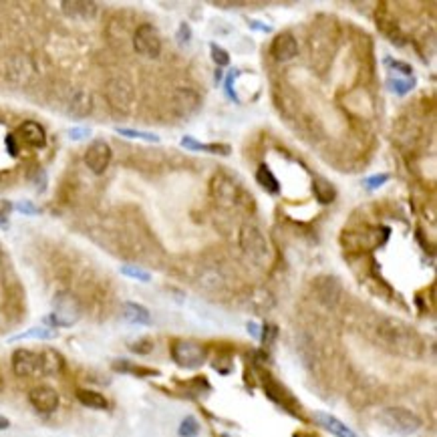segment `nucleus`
<instances>
[{
	"instance_id": "c85d7f7f",
	"label": "nucleus",
	"mask_w": 437,
	"mask_h": 437,
	"mask_svg": "<svg viewBox=\"0 0 437 437\" xmlns=\"http://www.w3.org/2000/svg\"><path fill=\"white\" fill-rule=\"evenodd\" d=\"M14 210V204L10 200H0V230L10 228V214Z\"/></svg>"
},
{
	"instance_id": "a19ab883",
	"label": "nucleus",
	"mask_w": 437,
	"mask_h": 437,
	"mask_svg": "<svg viewBox=\"0 0 437 437\" xmlns=\"http://www.w3.org/2000/svg\"><path fill=\"white\" fill-rule=\"evenodd\" d=\"M246 329H248V333L252 334L254 338H260V336H262V329L258 327L256 323H248V325H246Z\"/></svg>"
},
{
	"instance_id": "9b49d317",
	"label": "nucleus",
	"mask_w": 437,
	"mask_h": 437,
	"mask_svg": "<svg viewBox=\"0 0 437 437\" xmlns=\"http://www.w3.org/2000/svg\"><path fill=\"white\" fill-rule=\"evenodd\" d=\"M107 99L113 109H128L133 103V87L125 79H113L107 85Z\"/></svg>"
},
{
	"instance_id": "7c9ffc66",
	"label": "nucleus",
	"mask_w": 437,
	"mask_h": 437,
	"mask_svg": "<svg viewBox=\"0 0 437 437\" xmlns=\"http://www.w3.org/2000/svg\"><path fill=\"white\" fill-rule=\"evenodd\" d=\"M129 349L137 355H150L154 351V341L152 338H139V341L131 343Z\"/></svg>"
},
{
	"instance_id": "9d476101",
	"label": "nucleus",
	"mask_w": 437,
	"mask_h": 437,
	"mask_svg": "<svg viewBox=\"0 0 437 437\" xmlns=\"http://www.w3.org/2000/svg\"><path fill=\"white\" fill-rule=\"evenodd\" d=\"M28 401L34 407V411L43 413V415H51V413L57 411L61 399H59L57 389H52L49 385H39L34 387V389H30Z\"/></svg>"
},
{
	"instance_id": "f03ea898",
	"label": "nucleus",
	"mask_w": 437,
	"mask_h": 437,
	"mask_svg": "<svg viewBox=\"0 0 437 437\" xmlns=\"http://www.w3.org/2000/svg\"><path fill=\"white\" fill-rule=\"evenodd\" d=\"M379 423L389 429L391 434L397 436H411L415 431L421 429V417L417 413H413L411 409L405 407H385L383 411L379 413Z\"/></svg>"
},
{
	"instance_id": "4468645a",
	"label": "nucleus",
	"mask_w": 437,
	"mask_h": 437,
	"mask_svg": "<svg viewBox=\"0 0 437 437\" xmlns=\"http://www.w3.org/2000/svg\"><path fill=\"white\" fill-rule=\"evenodd\" d=\"M314 292L321 305L325 307H336L341 298V284L333 276H323L314 283Z\"/></svg>"
},
{
	"instance_id": "bb28decb",
	"label": "nucleus",
	"mask_w": 437,
	"mask_h": 437,
	"mask_svg": "<svg viewBox=\"0 0 437 437\" xmlns=\"http://www.w3.org/2000/svg\"><path fill=\"white\" fill-rule=\"evenodd\" d=\"M178 434H180V437H198V434H200V423H198V419L192 417V415H187V417L180 423Z\"/></svg>"
},
{
	"instance_id": "412c9836",
	"label": "nucleus",
	"mask_w": 437,
	"mask_h": 437,
	"mask_svg": "<svg viewBox=\"0 0 437 437\" xmlns=\"http://www.w3.org/2000/svg\"><path fill=\"white\" fill-rule=\"evenodd\" d=\"M312 194H314L316 202L323 204V206L331 204L334 198H336L334 185L329 180H325V178H314L312 180Z\"/></svg>"
},
{
	"instance_id": "a18cd8bd",
	"label": "nucleus",
	"mask_w": 437,
	"mask_h": 437,
	"mask_svg": "<svg viewBox=\"0 0 437 437\" xmlns=\"http://www.w3.org/2000/svg\"><path fill=\"white\" fill-rule=\"evenodd\" d=\"M2 387H4V377H2V373H0V391H2Z\"/></svg>"
},
{
	"instance_id": "423d86ee",
	"label": "nucleus",
	"mask_w": 437,
	"mask_h": 437,
	"mask_svg": "<svg viewBox=\"0 0 437 437\" xmlns=\"http://www.w3.org/2000/svg\"><path fill=\"white\" fill-rule=\"evenodd\" d=\"M133 49L145 59H157L161 54V34L154 25H139L133 32Z\"/></svg>"
},
{
	"instance_id": "79ce46f5",
	"label": "nucleus",
	"mask_w": 437,
	"mask_h": 437,
	"mask_svg": "<svg viewBox=\"0 0 437 437\" xmlns=\"http://www.w3.org/2000/svg\"><path fill=\"white\" fill-rule=\"evenodd\" d=\"M250 25H252V28L262 30V32H270V30H272V26L264 25V23H258V21H250Z\"/></svg>"
},
{
	"instance_id": "f8f14e48",
	"label": "nucleus",
	"mask_w": 437,
	"mask_h": 437,
	"mask_svg": "<svg viewBox=\"0 0 437 437\" xmlns=\"http://www.w3.org/2000/svg\"><path fill=\"white\" fill-rule=\"evenodd\" d=\"M202 107V97L194 89H178L174 95V111L178 117H192Z\"/></svg>"
},
{
	"instance_id": "6ab92c4d",
	"label": "nucleus",
	"mask_w": 437,
	"mask_h": 437,
	"mask_svg": "<svg viewBox=\"0 0 437 437\" xmlns=\"http://www.w3.org/2000/svg\"><path fill=\"white\" fill-rule=\"evenodd\" d=\"M93 109V99H91V93L87 91H77L71 99V105H69V115L75 117V119H81V117H87Z\"/></svg>"
},
{
	"instance_id": "cd10ccee",
	"label": "nucleus",
	"mask_w": 437,
	"mask_h": 437,
	"mask_svg": "<svg viewBox=\"0 0 437 437\" xmlns=\"http://www.w3.org/2000/svg\"><path fill=\"white\" fill-rule=\"evenodd\" d=\"M119 272L128 278H133V281H139V283H150L152 281V274L145 272L143 268H137V266H121Z\"/></svg>"
},
{
	"instance_id": "f257e3e1",
	"label": "nucleus",
	"mask_w": 437,
	"mask_h": 437,
	"mask_svg": "<svg viewBox=\"0 0 437 437\" xmlns=\"http://www.w3.org/2000/svg\"><path fill=\"white\" fill-rule=\"evenodd\" d=\"M377 336L391 353H397L403 357H417L423 349L419 334L397 318H383L377 325Z\"/></svg>"
},
{
	"instance_id": "f704fd0d",
	"label": "nucleus",
	"mask_w": 437,
	"mask_h": 437,
	"mask_svg": "<svg viewBox=\"0 0 437 437\" xmlns=\"http://www.w3.org/2000/svg\"><path fill=\"white\" fill-rule=\"evenodd\" d=\"M4 145H6V152H8L10 157H19V139H17L12 133H8V135H6Z\"/></svg>"
},
{
	"instance_id": "aec40b11",
	"label": "nucleus",
	"mask_w": 437,
	"mask_h": 437,
	"mask_svg": "<svg viewBox=\"0 0 437 437\" xmlns=\"http://www.w3.org/2000/svg\"><path fill=\"white\" fill-rule=\"evenodd\" d=\"M123 318L131 325H152V312L143 305H137V303H125L123 305Z\"/></svg>"
},
{
	"instance_id": "6e6552de",
	"label": "nucleus",
	"mask_w": 437,
	"mask_h": 437,
	"mask_svg": "<svg viewBox=\"0 0 437 437\" xmlns=\"http://www.w3.org/2000/svg\"><path fill=\"white\" fill-rule=\"evenodd\" d=\"M111 159H113V152H111V145H109L105 139H95V141H91V145H89L87 152H85V165H87L95 176L105 174V170L109 167Z\"/></svg>"
},
{
	"instance_id": "c756f323",
	"label": "nucleus",
	"mask_w": 437,
	"mask_h": 437,
	"mask_svg": "<svg viewBox=\"0 0 437 437\" xmlns=\"http://www.w3.org/2000/svg\"><path fill=\"white\" fill-rule=\"evenodd\" d=\"M210 54H212V61L218 65V67H226L230 65V52L224 51L222 47H218L216 43L210 45Z\"/></svg>"
},
{
	"instance_id": "7ed1b4c3",
	"label": "nucleus",
	"mask_w": 437,
	"mask_h": 437,
	"mask_svg": "<svg viewBox=\"0 0 437 437\" xmlns=\"http://www.w3.org/2000/svg\"><path fill=\"white\" fill-rule=\"evenodd\" d=\"M81 318V303L75 294L71 292H59L52 301V312L45 318L47 325L52 327H61V329H69L73 325H77Z\"/></svg>"
},
{
	"instance_id": "0eeeda50",
	"label": "nucleus",
	"mask_w": 437,
	"mask_h": 437,
	"mask_svg": "<svg viewBox=\"0 0 437 437\" xmlns=\"http://www.w3.org/2000/svg\"><path fill=\"white\" fill-rule=\"evenodd\" d=\"M212 196L220 206L238 207L242 206L244 190L228 176H216L212 181Z\"/></svg>"
},
{
	"instance_id": "58836bf2",
	"label": "nucleus",
	"mask_w": 437,
	"mask_h": 437,
	"mask_svg": "<svg viewBox=\"0 0 437 437\" xmlns=\"http://www.w3.org/2000/svg\"><path fill=\"white\" fill-rule=\"evenodd\" d=\"M91 135V129L89 128H71L69 129V137L73 141H81V139H87Z\"/></svg>"
},
{
	"instance_id": "ea45409f",
	"label": "nucleus",
	"mask_w": 437,
	"mask_h": 437,
	"mask_svg": "<svg viewBox=\"0 0 437 437\" xmlns=\"http://www.w3.org/2000/svg\"><path fill=\"white\" fill-rule=\"evenodd\" d=\"M236 75H238V71L234 69L230 75H228V79H226V93H228L230 99H234L236 103H240V99H238V95H236V91H234V79H236Z\"/></svg>"
},
{
	"instance_id": "b1692460",
	"label": "nucleus",
	"mask_w": 437,
	"mask_h": 437,
	"mask_svg": "<svg viewBox=\"0 0 437 437\" xmlns=\"http://www.w3.org/2000/svg\"><path fill=\"white\" fill-rule=\"evenodd\" d=\"M57 333H54V329H49V327H34V329H28L25 333L17 334V336H12L10 338V343H14V341H25V338H54Z\"/></svg>"
},
{
	"instance_id": "5701e85b",
	"label": "nucleus",
	"mask_w": 437,
	"mask_h": 437,
	"mask_svg": "<svg viewBox=\"0 0 437 437\" xmlns=\"http://www.w3.org/2000/svg\"><path fill=\"white\" fill-rule=\"evenodd\" d=\"M256 181L268 192V194H278V192H281V183H278L276 176L272 174V170H270L266 163H262V165L258 167Z\"/></svg>"
},
{
	"instance_id": "72a5a7b5",
	"label": "nucleus",
	"mask_w": 437,
	"mask_h": 437,
	"mask_svg": "<svg viewBox=\"0 0 437 437\" xmlns=\"http://www.w3.org/2000/svg\"><path fill=\"white\" fill-rule=\"evenodd\" d=\"M387 181H389V176H387V174H377V176L367 178V180H365V185H367L369 190H377V187L385 185Z\"/></svg>"
},
{
	"instance_id": "ddd939ff",
	"label": "nucleus",
	"mask_w": 437,
	"mask_h": 437,
	"mask_svg": "<svg viewBox=\"0 0 437 437\" xmlns=\"http://www.w3.org/2000/svg\"><path fill=\"white\" fill-rule=\"evenodd\" d=\"M270 54H272V59L278 61V63L292 61V59L298 54V43H296L294 34L288 32V30H286V32H281V34L274 39L272 47H270Z\"/></svg>"
},
{
	"instance_id": "39448f33",
	"label": "nucleus",
	"mask_w": 437,
	"mask_h": 437,
	"mask_svg": "<svg viewBox=\"0 0 437 437\" xmlns=\"http://www.w3.org/2000/svg\"><path fill=\"white\" fill-rule=\"evenodd\" d=\"M206 349L194 341L178 338L172 343V359L181 369H200L206 363Z\"/></svg>"
},
{
	"instance_id": "1a4fd4ad",
	"label": "nucleus",
	"mask_w": 437,
	"mask_h": 437,
	"mask_svg": "<svg viewBox=\"0 0 437 437\" xmlns=\"http://www.w3.org/2000/svg\"><path fill=\"white\" fill-rule=\"evenodd\" d=\"M12 371L17 377L28 379V377H39L41 375V363H39V353L30 349H17L12 353Z\"/></svg>"
},
{
	"instance_id": "4be33fe9",
	"label": "nucleus",
	"mask_w": 437,
	"mask_h": 437,
	"mask_svg": "<svg viewBox=\"0 0 437 437\" xmlns=\"http://www.w3.org/2000/svg\"><path fill=\"white\" fill-rule=\"evenodd\" d=\"M77 399L81 405H85V407H89V409H99V411H103V409L109 407V401L105 399L103 395L97 393V391H91V389H79Z\"/></svg>"
},
{
	"instance_id": "dca6fc26",
	"label": "nucleus",
	"mask_w": 437,
	"mask_h": 437,
	"mask_svg": "<svg viewBox=\"0 0 437 437\" xmlns=\"http://www.w3.org/2000/svg\"><path fill=\"white\" fill-rule=\"evenodd\" d=\"M39 363H41V375L43 377H54V375L63 373V369H65L63 355L54 349H43L39 353Z\"/></svg>"
},
{
	"instance_id": "a211bd4d",
	"label": "nucleus",
	"mask_w": 437,
	"mask_h": 437,
	"mask_svg": "<svg viewBox=\"0 0 437 437\" xmlns=\"http://www.w3.org/2000/svg\"><path fill=\"white\" fill-rule=\"evenodd\" d=\"M19 135H21V139L25 141L26 145H30V148H45L47 145L45 128L41 123H37V121H25L19 128Z\"/></svg>"
},
{
	"instance_id": "473e14b6",
	"label": "nucleus",
	"mask_w": 437,
	"mask_h": 437,
	"mask_svg": "<svg viewBox=\"0 0 437 437\" xmlns=\"http://www.w3.org/2000/svg\"><path fill=\"white\" fill-rule=\"evenodd\" d=\"M14 210L21 212V214H25V216H37V214H41V210L34 206L30 200H21V202H17V204H14Z\"/></svg>"
},
{
	"instance_id": "a878e982",
	"label": "nucleus",
	"mask_w": 437,
	"mask_h": 437,
	"mask_svg": "<svg viewBox=\"0 0 437 437\" xmlns=\"http://www.w3.org/2000/svg\"><path fill=\"white\" fill-rule=\"evenodd\" d=\"M121 137H129V139H143V141H152V143H157L159 141V135L157 133H150V131H137V129H123L117 128L115 129Z\"/></svg>"
},
{
	"instance_id": "e433bc0d",
	"label": "nucleus",
	"mask_w": 437,
	"mask_h": 437,
	"mask_svg": "<svg viewBox=\"0 0 437 437\" xmlns=\"http://www.w3.org/2000/svg\"><path fill=\"white\" fill-rule=\"evenodd\" d=\"M387 65H389L391 69L399 71L401 75H413L411 65H407V63H401V61H391V59L387 57Z\"/></svg>"
},
{
	"instance_id": "4c0bfd02",
	"label": "nucleus",
	"mask_w": 437,
	"mask_h": 437,
	"mask_svg": "<svg viewBox=\"0 0 437 437\" xmlns=\"http://www.w3.org/2000/svg\"><path fill=\"white\" fill-rule=\"evenodd\" d=\"M206 152L207 154L226 157V155H230L232 150H230V145H226V143H210V145H206Z\"/></svg>"
},
{
	"instance_id": "20e7f679",
	"label": "nucleus",
	"mask_w": 437,
	"mask_h": 437,
	"mask_svg": "<svg viewBox=\"0 0 437 437\" xmlns=\"http://www.w3.org/2000/svg\"><path fill=\"white\" fill-rule=\"evenodd\" d=\"M240 246H242L244 254L260 266L270 262V246H268L264 234L258 230L256 226L246 224L240 230Z\"/></svg>"
},
{
	"instance_id": "393cba45",
	"label": "nucleus",
	"mask_w": 437,
	"mask_h": 437,
	"mask_svg": "<svg viewBox=\"0 0 437 437\" xmlns=\"http://www.w3.org/2000/svg\"><path fill=\"white\" fill-rule=\"evenodd\" d=\"M387 87H389L393 93H397V95H407L413 87H415V79H389V81H387Z\"/></svg>"
},
{
	"instance_id": "c9c22d12",
	"label": "nucleus",
	"mask_w": 437,
	"mask_h": 437,
	"mask_svg": "<svg viewBox=\"0 0 437 437\" xmlns=\"http://www.w3.org/2000/svg\"><path fill=\"white\" fill-rule=\"evenodd\" d=\"M176 39H178V43H180V45H187V43L192 41V28H190L187 23H181L180 28H178Z\"/></svg>"
},
{
	"instance_id": "c03bdc74",
	"label": "nucleus",
	"mask_w": 437,
	"mask_h": 437,
	"mask_svg": "<svg viewBox=\"0 0 437 437\" xmlns=\"http://www.w3.org/2000/svg\"><path fill=\"white\" fill-rule=\"evenodd\" d=\"M222 81V73L220 71H216V83H220Z\"/></svg>"
},
{
	"instance_id": "2eb2a0df",
	"label": "nucleus",
	"mask_w": 437,
	"mask_h": 437,
	"mask_svg": "<svg viewBox=\"0 0 437 437\" xmlns=\"http://www.w3.org/2000/svg\"><path fill=\"white\" fill-rule=\"evenodd\" d=\"M312 419H314V423L316 425H321L325 431H329L331 436L334 437H357V434L347 425V423H343L341 419H336L334 415L331 413H325V411H314L312 413Z\"/></svg>"
},
{
	"instance_id": "f3484780",
	"label": "nucleus",
	"mask_w": 437,
	"mask_h": 437,
	"mask_svg": "<svg viewBox=\"0 0 437 437\" xmlns=\"http://www.w3.org/2000/svg\"><path fill=\"white\" fill-rule=\"evenodd\" d=\"M61 8L65 10V14L83 19V21L97 17V4L91 0H65V2H61Z\"/></svg>"
},
{
	"instance_id": "37998d69",
	"label": "nucleus",
	"mask_w": 437,
	"mask_h": 437,
	"mask_svg": "<svg viewBox=\"0 0 437 437\" xmlns=\"http://www.w3.org/2000/svg\"><path fill=\"white\" fill-rule=\"evenodd\" d=\"M8 427H10V421H8L6 417L0 415V431H4V429H8Z\"/></svg>"
},
{
	"instance_id": "2f4dec72",
	"label": "nucleus",
	"mask_w": 437,
	"mask_h": 437,
	"mask_svg": "<svg viewBox=\"0 0 437 437\" xmlns=\"http://www.w3.org/2000/svg\"><path fill=\"white\" fill-rule=\"evenodd\" d=\"M180 145L183 150H187V152H206V145L204 143H200L198 139H194L192 135H183L180 141Z\"/></svg>"
}]
</instances>
